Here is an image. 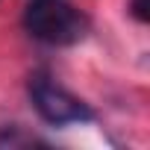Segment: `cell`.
<instances>
[{"mask_svg": "<svg viewBox=\"0 0 150 150\" xmlns=\"http://www.w3.org/2000/svg\"><path fill=\"white\" fill-rule=\"evenodd\" d=\"M129 15L135 24H147L150 21V0H129Z\"/></svg>", "mask_w": 150, "mask_h": 150, "instance_id": "277c9868", "label": "cell"}, {"mask_svg": "<svg viewBox=\"0 0 150 150\" xmlns=\"http://www.w3.org/2000/svg\"><path fill=\"white\" fill-rule=\"evenodd\" d=\"M27 94H30V103L35 109V115L50 124V127H68V124H91L97 115L94 109L80 100L77 94H71L65 86H59L50 74L44 71H35L30 83H27Z\"/></svg>", "mask_w": 150, "mask_h": 150, "instance_id": "7a4b0ae2", "label": "cell"}, {"mask_svg": "<svg viewBox=\"0 0 150 150\" xmlns=\"http://www.w3.org/2000/svg\"><path fill=\"white\" fill-rule=\"evenodd\" d=\"M21 24L30 38L50 47L80 44L91 30L88 15L71 0H27Z\"/></svg>", "mask_w": 150, "mask_h": 150, "instance_id": "6da1fadb", "label": "cell"}, {"mask_svg": "<svg viewBox=\"0 0 150 150\" xmlns=\"http://www.w3.org/2000/svg\"><path fill=\"white\" fill-rule=\"evenodd\" d=\"M21 144H44L38 141L35 135H24L21 127H3V132H0V147H21Z\"/></svg>", "mask_w": 150, "mask_h": 150, "instance_id": "3957f363", "label": "cell"}]
</instances>
